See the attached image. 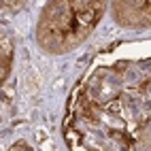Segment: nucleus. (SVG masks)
Segmentation results:
<instances>
[{
    "mask_svg": "<svg viewBox=\"0 0 151 151\" xmlns=\"http://www.w3.org/2000/svg\"><path fill=\"white\" fill-rule=\"evenodd\" d=\"M104 13V0H51L38 24V43L64 53L83 43Z\"/></svg>",
    "mask_w": 151,
    "mask_h": 151,
    "instance_id": "1",
    "label": "nucleus"
},
{
    "mask_svg": "<svg viewBox=\"0 0 151 151\" xmlns=\"http://www.w3.org/2000/svg\"><path fill=\"white\" fill-rule=\"evenodd\" d=\"M115 11L124 24L151 26V0H115Z\"/></svg>",
    "mask_w": 151,
    "mask_h": 151,
    "instance_id": "2",
    "label": "nucleus"
},
{
    "mask_svg": "<svg viewBox=\"0 0 151 151\" xmlns=\"http://www.w3.org/2000/svg\"><path fill=\"white\" fill-rule=\"evenodd\" d=\"M11 55H13L11 41L4 36L2 38V79H6V75H9V68H11Z\"/></svg>",
    "mask_w": 151,
    "mask_h": 151,
    "instance_id": "3",
    "label": "nucleus"
},
{
    "mask_svg": "<svg viewBox=\"0 0 151 151\" xmlns=\"http://www.w3.org/2000/svg\"><path fill=\"white\" fill-rule=\"evenodd\" d=\"M11 149L15 151V149H30V147H28V145H24V143H17V145H13Z\"/></svg>",
    "mask_w": 151,
    "mask_h": 151,
    "instance_id": "4",
    "label": "nucleus"
}]
</instances>
